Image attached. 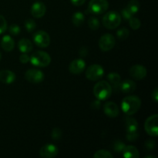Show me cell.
<instances>
[{
	"label": "cell",
	"mask_w": 158,
	"mask_h": 158,
	"mask_svg": "<svg viewBox=\"0 0 158 158\" xmlns=\"http://www.w3.org/2000/svg\"><path fill=\"white\" fill-rule=\"evenodd\" d=\"M141 100L137 96L131 95L124 97L121 102V109L127 115H133L140 110Z\"/></svg>",
	"instance_id": "cell-1"
},
{
	"label": "cell",
	"mask_w": 158,
	"mask_h": 158,
	"mask_svg": "<svg viewBox=\"0 0 158 158\" xmlns=\"http://www.w3.org/2000/svg\"><path fill=\"white\" fill-rule=\"evenodd\" d=\"M113 92L112 86L105 80L99 81L94 87V94L97 100H106L110 97Z\"/></svg>",
	"instance_id": "cell-2"
},
{
	"label": "cell",
	"mask_w": 158,
	"mask_h": 158,
	"mask_svg": "<svg viewBox=\"0 0 158 158\" xmlns=\"http://www.w3.org/2000/svg\"><path fill=\"white\" fill-rule=\"evenodd\" d=\"M29 61L33 66L37 67H46L51 63V57L44 51L37 50L29 56Z\"/></svg>",
	"instance_id": "cell-3"
},
{
	"label": "cell",
	"mask_w": 158,
	"mask_h": 158,
	"mask_svg": "<svg viewBox=\"0 0 158 158\" xmlns=\"http://www.w3.org/2000/svg\"><path fill=\"white\" fill-rule=\"evenodd\" d=\"M103 25L107 29H117L121 23V15L115 11H110L103 17Z\"/></svg>",
	"instance_id": "cell-4"
},
{
	"label": "cell",
	"mask_w": 158,
	"mask_h": 158,
	"mask_svg": "<svg viewBox=\"0 0 158 158\" xmlns=\"http://www.w3.org/2000/svg\"><path fill=\"white\" fill-rule=\"evenodd\" d=\"M109 7L107 0H90L88 5V10L94 15H100L106 12Z\"/></svg>",
	"instance_id": "cell-5"
},
{
	"label": "cell",
	"mask_w": 158,
	"mask_h": 158,
	"mask_svg": "<svg viewBox=\"0 0 158 158\" xmlns=\"http://www.w3.org/2000/svg\"><path fill=\"white\" fill-rule=\"evenodd\" d=\"M86 77L91 81H97L104 75V69L103 66L99 64H93L86 69Z\"/></svg>",
	"instance_id": "cell-6"
},
{
	"label": "cell",
	"mask_w": 158,
	"mask_h": 158,
	"mask_svg": "<svg viewBox=\"0 0 158 158\" xmlns=\"http://www.w3.org/2000/svg\"><path fill=\"white\" fill-rule=\"evenodd\" d=\"M158 115L153 114L150 116L146 120L144 123L145 131L148 134V135L151 137H157L158 135V127H157Z\"/></svg>",
	"instance_id": "cell-7"
},
{
	"label": "cell",
	"mask_w": 158,
	"mask_h": 158,
	"mask_svg": "<svg viewBox=\"0 0 158 158\" xmlns=\"http://www.w3.org/2000/svg\"><path fill=\"white\" fill-rule=\"evenodd\" d=\"M33 42L38 47L46 48L50 44V37L49 34L45 31L39 30L34 33Z\"/></svg>",
	"instance_id": "cell-8"
},
{
	"label": "cell",
	"mask_w": 158,
	"mask_h": 158,
	"mask_svg": "<svg viewBox=\"0 0 158 158\" xmlns=\"http://www.w3.org/2000/svg\"><path fill=\"white\" fill-rule=\"evenodd\" d=\"M116 44L115 37L110 33H106L100 37L99 40V47L103 52L111 50Z\"/></svg>",
	"instance_id": "cell-9"
},
{
	"label": "cell",
	"mask_w": 158,
	"mask_h": 158,
	"mask_svg": "<svg viewBox=\"0 0 158 158\" xmlns=\"http://www.w3.org/2000/svg\"><path fill=\"white\" fill-rule=\"evenodd\" d=\"M25 78L29 83L33 84H38L42 83L45 78L44 73L40 69H28L25 73Z\"/></svg>",
	"instance_id": "cell-10"
},
{
	"label": "cell",
	"mask_w": 158,
	"mask_h": 158,
	"mask_svg": "<svg viewBox=\"0 0 158 158\" xmlns=\"http://www.w3.org/2000/svg\"><path fill=\"white\" fill-rule=\"evenodd\" d=\"M59 150L56 145L47 143L42 147L40 150V156L43 158H52L56 157Z\"/></svg>",
	"instance_id": "cell-11"
},
{
	"label": "cell",
	"mask_w": 158,
	"mask_h": 158,
	"mask_svg": "<svg viewBox=\"0 0 158 158\" xmlns=\"http://www.w3.org/2000/svg\"><path fill=\"white\" fill-rule=\"evenodd\" d=\"M130 75L132 78L137 80H141L147 76L148 70L146 68L140 64H136L131 66V68L129 70Z\"/></svg>",
	"instance_id": "cell-12"
},
{
	"label": "cell",
	"mask_w": 158,
	"mask_h": 158,
	"mask_svg": "<svg viewBox=\"0 0 158 158\" xmlns=\"http://www.w3.org/2000/svg\"><path fill=\"white\" fill-rule=\"evenodd\" d=\"M86 68V63L83 59H76L73 60L69 66V70L71 73L78 75L82 73Z\"/></svg>",
	"instance_id": "cell-13"
},
{
	"label": "cell",
	"mask_w": 158,
	"mask_h": 158,
	"mask_svg": "<svg viewBox=\"0 0 158 158\" xmlns=\"http://www.w3.org/2000/svg\"><path fill=\"white\" fill-rule=\"evenodd\" d=\"M103 111L104 114L110 118H115L120 114V109L117 103L113 101L106 102L103 105Z\"/></svg>",
	"instance_id": "cell-14"
},
{
	"label": "cell",
	"mask_w": 158,
	"mask_h": 158,
	"mask_svg": "<svg viewBox=\"0 0 158 158\" xmlns=\"http://www.w3.org/2000/svg\"><path fill=\"white\" fill-rule=\"evenodd\" d=\"M46 12V5L42 2H35L31 7V14L34 18L40 19L45 15Z\"/></svg>",
	"instance_id": "cell-15"
},
{
	"label": "cell",
	"mask_w": 158,
	"mask_h": 158,
	"mask_svg": "<svg viewBox=\"0 0 158 158\" xmlns=\"http://www.w3.org/2000/svg\"><path fill=\"white\" fill-rule=\"evenodd\" d=\"M15 74L9 69L0 71V82L4 84H11L15 80Z\"/></svg>",
	"instance_id": "cell-16"
},
{
	"label": "cell",
	"mask_w": 158,
	"mask_h": 158,
	"mask_svg": "<svg viewBox=\"0 0 158 158\" xmlns=\"http://www.w3.org/2000/svg\"><path fill=\"white\" fill-rule=\"evenodd\" d=\"M18 47L21 52L29 53V52H32V49H33V45H32V42L30 40H28V39L23 38L19 41Z\"/></svg>",
	"instance_id": "cell-17"
},
{
	"label": "cell",
	"mask_w": 158,
	"mask_h": 158,
	"mask_svg": "<svg viewBox=\"0 0 158 158\" xmlns=\"http://www.w3.org/2000/svg\"><path fill=\"white\" fill-rule=\"evenodd\" d=\"M1 46L6 52H11L15 47V42L10 35H4L2 38Z\"/></svg>",
	"instance_id": "cell-18"
},
{
	"label": "cell",
	"mask_w": 158,
	"mask_h": 158,
	"mask_svg": "<svg viewBox=\"0 0 158 158\" xmlns=\"http://www.w3.org/2000/svg\"><path fill=\"white\" fill-rule=\"evenodd\" d=\"M120 88L121 91L125 94H129V93L133 92L137 88V84L134 81L131 80H125L120 83Z\"/></svg>",
	"instance_id": "cell-19"
},
{
	"label": "cell",
	"mask_w": 158,
	"mask_h": 158,
	"mask_svg": "<svg viewBox=\"0 0 158 158\" xmlns=\"http://www.w3.org/2000/svg\"><path fill=\"white\" fill-rule=\"evenodd\" d=\"M122 153H123V157L126 158H138L140 156L137 148L132 145L125 147Z\"/></svg>",
	"instance_id": "cell-20"
},
{
	"label": "cell",
	"mask_w": 158,
	"mask_h": 158,
	"mask_svg": "<svg viewBox=\"0 0 158 158\" xmlns=\"http://www.w3.org/2000/svg\"><path fill=\"white\" fill-rule=\"evenodd\" d=\"M85 21V16L83 12H77L73 15L72 23L77 27H80L83 24Z\"/></svg>",
	"instance_id": "cell-21"
},
{
	"label": "cell",
	"mask_w": 158,
	"mask_h": 158,
	"mask_svg": "<svg viewBox=\"0 0 158 158\" xmlns=\"http://www.w3.org/2000/svg\"><path fill=\"white\" fill-rule=\"evenodd\" d=\"M125 127H126L127 131H137L138 130V123L135 118L127 117L125 120Z\"/></svg>",
	"instance_id": "cell-22"
},
{
	"label": "cell",
	"mask_w": 158,
	"mask_h": 158,
	"mask_svg": "<svg viewBox=\"0 0 158 158\" xmlns=\"http://www.w3.org/2000/svg\"><path fill=\"white\" fill-rule=\"evenodd\" d=\"M107 80H109L110 85L114 86V87H117L120 85L121 78H120V76L117 73H110L107 75Z\"/></svg>",
	"instance_id": "cell-23"
},
{
	"label": "cell",
	"mask_w": 158,
	"mask_h": 158,
	"mask_svg": "<svg viewBox=\"0 0 158 158\" xmlns=\"http://www.w3.org/2000/svg\"><path fill=\"white\" fill-rule=\"evenodd\" d=\"M126 7L127 8L128 10H129L133 15H134V14L137 13L139 11V9H140V2H139L137 0H131V1L127 3V6Z\"/></svg>",
	"instance_id": "cell-24"
},
{
	"label": "cell",
	"mask_w": 158,
	"mask_h": 158,
	"mask_svg": "<svg viewBox=\"0 0 158 158\" xmlns=\"http://www.w3.org/2000/svg\"><path fill=\"white\" fill-rule=\"evenodd\" d=\"M94 158H113L114 155L106 150H99L95 152L94 155Z\"/></svg>",
	"instance_id": "cell-25"
},
{
	"label": "cell",
	"mask_w": 158,
	"mask_h": 158,
	"mask_svg": "<svg viewBox=\"0 0 158 158\" xmlns=\"http://www.w3.org/2000/svg\"><path fill=\"white\" fill-rule=\"evenodd\" d=\"M100 21H99L98 19H97L96 17H90V18L88 19V26H89V29H91L92 30H97V29L100 28Z\"/></svg>",
	"instance_id": "cell-26"
},
{
	"label": "cell",
	"mask_w": 158,
	"mask_h": 158,
	"mask_svg": "<svg viewBox=\"0 0 158 158\" xmlns=\"http://www.w3.org/2000/svg\"><path fill=\"white\" fill-rule=\"evenodd\" d=\"M125 147H126V145H125V143H123V142L117 140H116V141H114V144H113V150H114V151H115L116 153L120 154V153L123 152Z\"/></svg>",
	"instance_id": "cell-27"
},
{
	"label": "cell",
	"mask_w": 158,
	"mask_h": 158,
	"mask_svg": "<svg viewBox=\"0 0 158 158\" xmlns=\"http://www.w3.org/2000/svg\"><path fill=\"white\" fill-rule=\"evenodd\" d=\"M130 31L127 28L123 27L121 29H118L117 32V36L118 37L119 40H125L128 36H129Z\"/></svg>",
	"instance_id": "cell-28"
},
{
	"label": "cell",
	"mask_w": 158,
	"mask_h": 158,
	"mask_svg": "<svg viewBox=\"0 0 158 158\" xmlns=\"http://www.w3.org/2000/svg\"><path fill=\"white\" fill-rule=\"evenodd\" d=\"M25 28H26V31L29 32H32L35 30V27H36V24H35V22L34 21L33 19H26L24 23Z\"/></svg>",
	"instance_id": "cell-29"
},
{
	"label": "cell",
	"mask_w": 158,
	"mask_h": 158,
	"mask_svg": "<svg viewBox=\"0 0 158 158\" xmlns=\"http://www.w3.org/2000/svg\"><path fill=\"white\" fill-rule=\"evenodd\" d=\"M62 136H63V132H62L61 129H60L59 127H55L52 129V133H51V137H52V140H56V141L60 140L62 138Z\"/></svg>",
	"instance_id": "cell-30"
},
{
	"label": "cell",
	"mask_w": 158,
	"mask_h": 158,
	"mask_svg": "<svg viewBox=\"0 0 158 158\" xmlns=\"http://www.w3.org/2000/svg\"><path fill=\"white\" fill-rule=\"evenodd\" d=\"M129 24L131 29H133L134 30H137L138 29H140V26H141L140 20L139 19L135 18V17H132V18L130 19Z\"/></svg>",
	"instance_id": "cell-31"
},
{
	"label": "cell",
	"mask_w": 158,
	"mask_h": 158,
	"mask_svg": "<svg viewBox=\"0 0 158 158\" xmlns=\"http://www.w3.org/2000/svg\"><path fill=\"white\" fill-rule=\"evenodd\" d=\"M139 137V132L138 131H127L126 134V139L128 141H135Z\"/></svg>",
	"instance_id": "cell-32"
},
{
	"label": "cell",
	"mask_w": 158,
	"mask_h": 158,
	"mask_svg": "<svg viewBox=\"0 0 158 158\" xmlns=\"http://www.w3.org/2000/svg\"><path fill=\"white\" fill-rule=\"evenodd\" d=\"M8 27L7 21L3 15H0V34L4 33Z\"/></svg>",
	"instance_id": "cell-33"
},
{
	"label": "cell",
	"mask_w": 158,
	"mask_h": 158,
	"mask_svg": "<svg viewBox=\"0 0 158 158\" xmlns=\"http://www.w3.org/2000/svg\"><path fill=\"white\" fill-rule=\"evenodd\" d=\"M9 32L12 35H18L21 32L20 27L16 24H12L9 28Z\"/></svg>",
	"instance_id": "cell-34"
},
{
	"label": "cell",
	"mask_w": 158,
	"mask_h": 158,
	"mask_svg": "<svg viewBox=\"0 0 158 158\" xmlns=\"http://www.w3.org/2000/svg\"><path fill=\"white\" fill-rule=\"evenodd\" d=\"M156 146V143L154 140H151V139H148V140H146L144 143V147L145 149L148 150V151H152L154 149Z\"/></svg>",
	"instance_id": "cell-35"
},
{
	"label": "cell",
	"mask_w": 158,
	"mask_h": 158,
	"mask_svg": "<svg viewBox=\"0 0 158 158\" xmlns=\"http://www.w3.org/2000/svg\"><path fill=\"white\" fill-rule=\"evenodd\" d=\"M121 15L122 16H123V18L126 20H129L130 19L132 18L133 15H134L129 10H128V9L127 7H125L124 9H122Z\"/></svg>",
	"instance_id": "cell-36"
},
{
	"label": "cell",
	"mask_w": 158,
	"mask_h": 158,
	"mask_svg": "<svg viewBox=\"0 0 158 158\" xmlns=\"http://www.w3.org/2000/svg\"><path fill=\"white\" fill-rule=\"evenodd\" d=\"M19 61L22 63H27L29 61V56L27 53H24V52H22V54L19 56Z\"/></svg>",
	"instance_id": "cell-37"
},
{
	"label": "cell",
	"mask_w": 158,
	"mask_h": 158,
	"mask_svg": "<svg viewBox=\"0 0 158 158\" xmlns=\"http://www.w3.org/2000/svg\"><path fill=\"white\" fill-rule=\"evenodd\" d=\"M101 106V103H100V100H96L94 101H93V103H91V107L94 110H99Z\"/></svg>",
	"instance_id": "cell-38"
},
{
	"label": "cell",
	"mask_w": 158,
	"mask_h": 158,
	"mask_svg": "<svg viewBox=\"0 0 158 158\" xmlns=\"http://www.w3.org/2000/svg\"><path fill=\"white\" fill-rule=\"evenodd\" d=\"M151 98L152 100H154V103H157V100H158V89L157 88H155L154 89V91L152 92L151 94Z\"/></svg>",
	"instance_id": "cell-39"
},
{
	"label": "cell",
	"mask_w": 158,
	"mask_h": 158,
	"mask_svg": "<svg viewBox=\"0 0 158 158\" xmlns=\"http://www.w3.org/2000/svg\"><path fill=\"white\" fill-rule=\"evenodd\" d=\"M79 53H80V56L81 57H85L88 53V49L86 47H81L79 50Z\"/></svg>",
	"instance_id": "cell-40"
},
{
	"label": "cell",
	"mask_w": 158,
	"mask_h": 158,
	"mask_svg": "<svg viewBox=\"0 0 158 158\" xmlns=\"http://www.w3.org/2000/svg\"><path fill=\"white\" fill-rule=\"evenodd\" d=\"M70 1L75 6H81L84 4L86 0H70Z\"/></svg>",
	"instance_id": "cell-41"
},
{
	"label": "cell",
	"mask_w": 158,
	"mask_h": 158,
	"mask_svg": "<svg viewBox=\"0 0 158 158\" xmlns=\"http://www.w3.org/2000/svg\"><path fill=\"white\" fill-rule=\"evenodd\" d=\"M144 158H157V157L154 155H147L145 156Z\"/></svg>",
	"instance_id": "cell-42"
},
{
	"label": "cell",
	"mask_w": 158,
	"mask_h": 158,
	"mask_svg": "<svg viewBox=\"0 0 158 158\" xmlns=\"http://www.w3.org/2000/svg\"><path fill=\"white\" fill-rule=\"evenodd\" d=\"M1 59H2V54L1 52H0V60H1Z\"/></svg>",
	"instance_id": "cell-43"
}]
</instances>
